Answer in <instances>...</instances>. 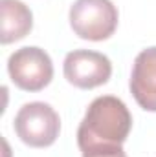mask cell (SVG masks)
<instances>
[{
    "label": "cell",
    "instance_id": "6",
    "mask_svg": "<svg viewBox=\"0 0 156 157\" xmlns=\"http://www.w3.org/2000/svg\"><path fill=\"white\" fill-rule=\"evenodd\" d=\"M130 91L140 108L156 112V46L140 51L134 59Z\"/></svg>",
    "mask_w": 156,
    "mask_h": 157
},
{
    "label": "cell",
    "instance_id": "2",
    "mask_svg": "<svg viewBox=\"0 0 156 157\" xmlns=\"http://www.w3.org/2000/svg\"><path fill=\"white\" fill-rule=\"evenodd\" d=\"M70 26L79 39L107 40L117 28V9L110 0H76L70 7Z\"/></svg>",
    "mask_w": 156,
    "mask_h": 157
},
{
    "label": "cell",
    "instance_id": "1",
    "mask_svg": "<svg viewBox=\"0 0 156 157\" xmlns=\"http://www.w3.org/2000/svg\"><path fill=\"white\" fill-rule=\"evenodd\" d=\"M132 128V115L125 102L114 95H103L90 102L77 130L81 152L105 146H121Z\"/></svg>",
    "mask_w": 156,
    "mask_h": 157
},
{
    "label": "cell",
    "instance_id": "8",
    "mask_svg": "<svg viewBox=\"0 0 156 157\" xmlns=\"http://www.w3.org/2000/svg\"><path fill=\"white\" fill-rule=\"evenodd\" d=\"M83 157H127V154L123 152L121 146H105L83 152Z\"/></svg>",
    "mask_w": 156,
    "mask_h": 157
},
{
    "label": "cell",
    "instance_id": "7",
    "mask_svg": "<svg viewBox=\"0 0 156 157\" xmlns=\"http://www.w3.org/2000/svg\"><path fill=\"white\" fill-rule=\"evenodd\" d=\"M2 13V29L0 42L11 44L24 39L33 28V15L30 7L20 0H0Z\"/></svg>",
    "mask_w": 156,
    "mask_h": 157
},
{
    "label": "cell",
    "instance_id": "4",
    "mask_svg": "<svg viewBox=\"0 0 156 157\" xmlns=\"http://www.w3.org/2000/svg\"><path fill=\"white\" fill-rule=\"evenodd\" d=\"M7 71L17 88L24 91H40L53 77V64L44 49L26 46L9 55Z\"/></svg>",
    "mask_w": 156,
    "mask_h": 157
},
{
    "label": "cell",
    "instance_id": "3",
    "mask_svg": "<svg viewBox=\"0 0 156 157\" xmlns=\"http://www.w3.org/2000/svg\"><path fill=\"white\" fill-rule=\"evenodd\" d=\"M15 132L24 144L31 148H46L59 137L61 119L46 102H28L15 117Z\"/></svg>",
    "mask_w": 156,
    "mask_h": 157
},
{
    "label": "cell",
    "instance_id": "5",
    "mask_svg": "<svg viewBox=\"0 0 156 157\" xmlns=\"http://www.w3.org/2000/svg\"><path fill=\"white\" fill-rule=\"evenodd\" d=\"M64 77L70 84L81 90H92L105 84L112 75L109 57L90 49L70 51L64 59Z\"/></svg>",
    "mask_w": 156,
    "mask_h": 157
}]
</instances>
